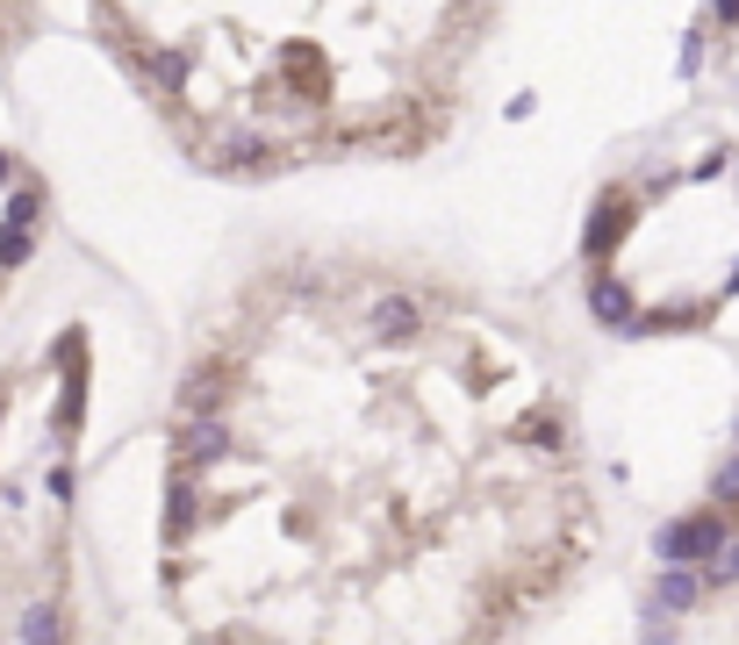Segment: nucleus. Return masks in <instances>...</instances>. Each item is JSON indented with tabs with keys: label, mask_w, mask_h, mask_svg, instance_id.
I'll list each match as a JSON object with an SVG mask.
<instances>
[{
	"label": "nucleus",
	"mask_w": 739,
	"mask_h": 645,
	"mask_svg": "<svg viewBox=\"0 0 739 645\" xmlns=\"http://www.w3.org/2000/svg\"><path fill=\"white\" fill-rule=\"evenodd\" d=\"M726 531H732V510H697V516H675V524H660V538H654V545H660V560H711V552L718 545H726Z\"/></svg>",
	"instance_id": "1"
},
{
	"label": "nucleus",
	"mask_w": 739,
	"mask_h": 645,
	"mask_svg": "<svg viewBox=\"0 0 739 645\" xmlns=\"http://www.w3.org/2000/svg\"><path fill=\"white\" fill-rule=\"evenodd\" d=\"M202 165H216V173H252V180H266V173H280V151L266 144V136H252V130H223V136H208V144H202Z\"/></svg>",
	"instance_id": "2"
},
{
	"label": "nucleus",
	"mask_w": 739,
	"mask_h": 645,
	"mask_svg": "<svg viewBox=\"0 0 739 645\" xmlns=\"http://www.w3.org/2000/svg\"><path fill=\"white\" fill-rule=\"evenodd\" d=\"M173 444H179V467H208V459H223L230 452V423L216 417V409H187V417H179V430H173Z\"/></svg>",
	"instance_id": "3"
},
{
	"label": "nucleus",
	"mask_w": 739,
	"mask_h": 645,
	"mask_svg": "<svg viewBox=\"0 0 739 645\" xmlns=\"http://www.w3.org/2000/svg\"><path fill=\"white\" fill-rule=\"evenodd\" d=\"M367 330L381 337V345H410V337L424 330V301H417V295H381L367 309Z\"/></svg>",
	"instance_id": "4"
},
{
	"label": "nucleus",
	"mask_w": 739,
	"mask_h": 645,
	"mask_svg": "<svg viewBox=\"0 0 739 645\" xmlns=\"http://www.w3.org/2000/svg\"><path fill=\"white\" fill-rule=\"evenodd\" d=\"M625 223H632V194H603V202L589 208V229H582V252H589L596 258V266H603V258H610V244L617 237H625Z\"/></svg>",
	"instance_id": "5"
},
{
	"label": "nucleus",
	"mask_w": 739,
	"mask_h": 645,
	"mask_svg": "<svg viewBox=\"0 0 739 645\" xmlns=\"http://www.w3.org/2000/svg\"><path fill=\"white\" fill-rule=\"evenodd\" d=\"M194 531V467L173 473V495H165V545H187Z\"/></svg>",
	"instance_id": "6"
},
{
	"label": "nucleus",
	"mask_w": 739,
	"mask_h": 645,
	"mask_svg": "<svg viewBox=\"0 0 739 645\" xmlns=\"http://www.w3.org/2000/svg\"><path fill=\"white\" fill-rule=\"evenodd\" d=\"M589 316H596V322H632V295H625V280L596 273V280H589Z\"/></svg>",
	"instance_id": "7"
},
{
	"label": "nucleus",
	"mask_w": 739,
	"mask_h": 645,
	"mask_svg": "<svg viewBox=\"0 0 739 645\" xmlns=\"http://www.w3.org/2000/svg\"><path fill=\"white\" fill-rule=\"evenodd\" d=\"M223 402V366L216 359H202L187 373V388H179V409H216Z\"/></svg>",
	"instance_id": "8"
},
{
	"label": "nucleus",
	"mask_w": 739,
	"mask_h": 645,
	"mask_svg": "<svg viewBox=\"0 0 739 645\" xmlns=\"http://www.w3.org/2000/svg\"><path fill=\"white\" fill-rule=\"evenodd\" d=\"M697 595H704V574H689L682 560H675V574H660V603H668V610H689Z\"/></svg>",
	"instance_id": "9"
},
{
	"label": "nucleus",
	"mask_w": 739,
	"mask_h": 645,
	"mask_svg": "<svg viewBox=\"0 0 739 645\" xmlns=\"http://www.w3.org/2000/svg\"><path fill=\"white\" fill-rule=\"evenodd\" d=\"M517 438H532V444H553V452H567V423H561V409H538V417H524Z\"/></svg>",
	"instance_id": "10"
},
{
	"label": "nucleus",
	"mask_w": 739,
	"mask_h": 645,
	"mask_svg": "<svg viewBox=\"0 0 739 645\" xmlns=\"http://www.w3.org/2000/svg\"><path fill=\"white\" fill-rule=\"evenodd\" d=\"M144 80H158L165 94H179V80H187V58H179V51H151V58H144Z\"/></svg>",
	"instance_id": "11"
},
{
	"label": "nucleus",
	"mask_w": 739,
	"mask_h": 645,
	"mask_svg": "<svg viewBox=\"0 0 739 645\" xmlns=\"http://www.w3.org/2000/svg\"><path fill=\"white\" fill-rule=\"evenodd\" d=\"M29 252H37V237H29V223H0V266H22Z\"/></svg>",
	"instance_id": "12"
},
{
	"label": "nucleus",
	"mask_w": 739,
	"mask_h": 645,
	"mask_svg": "<svg viewBox=\"0 0 739 645\" xmlns=\"http://www.w3.org/2000/svg\"><path fill=\"white\" fill-rule=\"evenodd\" d=\"M14 632H22V638H58L65 624H58V610H51V603H37V610H22V624H14Z\"/></svg>",
	"instance_id": "13"
},
{
	"label": "nucleus",
	"mask_w": 739,
	"mask_h": 645,
	"mask_svg": "<svg viewBox=\"0 0 739 645\" xmlns=\"http://www.w3.org/2000/svg\"><path fill=\"white\" fill-rule=\"evenodd\" d=\"M43 215V187H14V202H8V223H37Z\"/></svg>",
	"instance_id": "14"
},
{
	"label": "nucleus",
	"mask_w": 739,
	"mask_h": 645,
	"mask_svg": "<svg viewBox=\"0 0 739 645\" xmlns=\"http://www.w3.org/2000/svg\"><path fill=\"white\" fill-rule=\"evenodd\" d=\"M711 502H718V510H732V502H739V459H726V467H718V481H711Z\"/></svg>",
	"instance_id": "15"
},
{
	"label": "nucleus",
	"mask_w": 739,
	"mask_h": 645,
	"mask_svg": "<svg viewBox=\"0 0 739 645\" xmlns=\"http://www.w3.org/2000/svg\"><path fill=\"white\" fill-rule=\"evenodd\" d=\"M718 22H726V29L739 22V0H718Z\"/></svg>",
	"instance_id": "16"
},
{
	"label": "nucleus",
	"mask_w": 739,
	"mask_h": 645,
	"mask_svg": "<svg viewBox=\"0 0 739 645\" xmlns=\"http://www.w3.org/2000/svg\"><path fill=\"white\" fill-rule=\"evenodd\" d=\"M8 173H14V158H8V151H0V180H8Z\"/></svg>",
	"instance_id": "17"
},
{
	"label": "nucleus",
	"mask_w": 739,
	"mask_h": 645,
	"mask_svg": "<svg viewBox=\"0 0 739 645\" xmlns=\"http://www.w3.org/2000/svg\"><path fill=\"white\" fill-rule=\"evenodd\" d=\"M732 510H739V502H732Z\"/></svg>",
	"instance_id": "18"
}]
</instances>
